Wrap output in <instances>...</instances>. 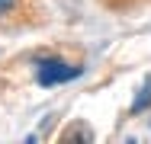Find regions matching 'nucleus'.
<instances>
[{
	"mask_svg": "<svg viewBox=\"0 0 151 144\" xmlns=\"http://www.w3.org/2000/svg\"><path fill=\"white\" fill-rule=\"evenodd\" d=\"M81 74H84L81 67H71V64H64V61H58V58L39 61V83H42V86L64 83V80H74V77H81Z\"/></svg>",
	"mask_w": 151,
	"mask_h": 144,
	"instance_id": "1",
	"label": "nucleus"
},
{
	"mask_svg": "<svg viewBox=\"0 0 151 144\" xmlns=\"http://www.w3.org/2000/svg\"><path fill=\"white\" fill-rule=\"evenodd\" d=\"M148 103H151V80H145V86L138 90V99L132 103V112H142V109H145Z\"/></svg>",
	"mask_w": 151,
	"mask_h": 144,
	"instance_id": "2",
	"label": "nucleus"
},
{
	"mask_svg": "<svg viewBox=\"0 0 151 144\" xmlns=\"http://www.w3.org/2000/svg\"><path fill=\"white\" fill-rule=\"evenodd\" d=\"M13 3H16V0H0V16H3V13H6V10L13 6Z\"/></svg>",
	"mask_w": 151,
	"mask_h": 144,
	"instance_id": "3",
	"label": "nucleus"
}]
</instances>
